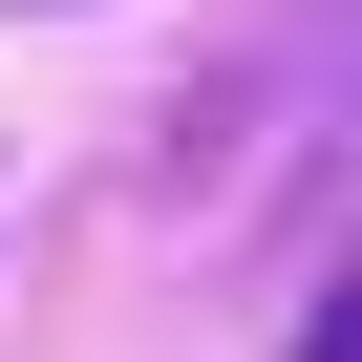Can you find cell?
<instances>
[{"instance_id": "obj_1", "label": "cell", "mask_w": 362, "mask_h": 362, "mask_svg": "<svg viewBox=\"0 0 362 362\" xmlns=\"http://www.w3.org/2000/svg\"><path fill=\"white\" fill-rule=\"evenodd\" d=\"M298 362H362V277H341V298H320V320H298Z\"/></svg>"}]
</instances>
